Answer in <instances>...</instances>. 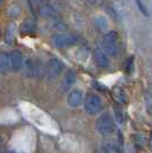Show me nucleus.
Segmentation results:
<instances>
[{
    "label": "nucleus",
    "instance_id": "0eeeda50",
    "mask_svg": "<svg viewBox=\"0 0 152 153\" xmlns=\"http://www.w3.org/2000/svg\"><path fill=\"white\" fill-rule=\"evenodd\" d=\"M9 56V70L17 72L23 68V55L19 51H13L8 54Z\"/></svg>",
    "mask_w": 152,
    "mask_h": 153
},
{
    "label": "nucleus",
    "instance_id": "a211bd4d",
    "mask_svg": "<svg viewBox=\"0 0 152 153\" xmlns=\"http://www.w3.org/2000/svg\"><path fill=\"white\" fill-rule=\"evenodd\" d=\"M88 2H90V4H95L96 2V0H87Z\"/></svg>",
    "mask_w": 152,
    "mask_h": 153
},
{
    "label": "nucleus",
    "instance_id": "dca6fc26",
    "mask_svg": "<svg viewBox=\"0 0 152 153\" xmlns=\"http://www.w3.org/2000/svg\"><path fill=\"white\" fill-rule=\"evenodd\" d=\"M23 27L25 29V32L31 31L32 29L34 27V23H33V21H32V19H28L26 22H24V24H23Z\"/></svg>",
    "mask_w": 152,
    "mask_h": 153
},
{
    "label": "nucleus",
    "instance_id": "9d476101",
    "mask_svg": "<svg viewBox=\"0 0 152 153\" xmlns=\"http://www.w3.org/2000/svg\"><path fill=\"white\" fill-rule=\"evenodd\" d=\"M77 80V74L75 71H68L63 76V79H62V89L65 90V91H69L71 89V87L75 85Z\"/></svg>",
    "mask_w": 152,
    "mask_h": 153
},
{
    "label": "nucleus",
    "instance_id": "f8f14e48",
    "mask_svg": "<svg viewBox=\"0 0 152 153\" xmlns=\"http://www.w3.org/2000/svg\"><path fill=\"white\" fill-rule=\"evenodd\" d=\"M102 151L103 153H121L120 147L114 142H105L102 145Z\"/></svg>",
    "mask_w": 152,
    "mask_h": 153
},
{
    "label": "nucleus",
    "instance_id": "6ab92c4d",
    "mask_svg": "<svg viewBox=\"0 0 152 153\" xmlns=\"http://www.w3.org/2000/svg\"><path fill=\"white\" fill-rule=\"evenodd\" d=\"M9 153H19V152H16V151H9Z\"/></svg>",
    "mask_w": 152,
    "mask_h": 153
},
{
    "label": "nucleus",
    "instance_id": "423d86ee",
    "mask_svg": "<svg viewBox=\"0 0 152 153\" xmlns=\"http://www.w3.org/2000/svg\"><path fill=\"white\" fill-rule=\"evenodd\" d=\"M103 108L101 98L95 94H89L85 100V110L90 115L97 114Z\"/></svg>",
    "mask_w": 152,
    "mask_h": 153
},
{
    "label": "nucleus",
    "instance_id": "7ed1b4c3",
    "mask_svg": "<svg viewBox=\"0 0 152 153\" xmlns=\"http://www.w3.org/2000/svg\"><path fill=\"white\" fill-rule=\"evenodd\" d=\"M23 66L25 70V74L31 78H39L45 73L42 63L36 58H28L25 63H23Z\"/></svg>",
    "mask_w": 152,
    "mask_h": 153
},
{
    "label": "nucleus",
    "instance_id": "ddd939ff",
    "mask_svg": "<svg viewBox=\"0 0 152 153\" xmlns=\"http://www.w3.org/2000/svg\"><path fill=\"white\" fill-rule=\"evenodd\" d=\"M9 70V56L5 51H0V72H7Z\"/></svg>",
    "mask_w": 152,
    "mask_h": 153
},
{
    "label": "nucleus",
    "instance_id": "6e6552de",
    "mask_svg": "<svg viewBox=\"0 0 152 153\" xmlns=\"http://www.w3.org/2000/svg\"><path fill=\"white\" fill-rule=\"evenodd\" d=\"M93 58L95 61V63L97 66L100 68H108L110 64V59H109L108 55L102 51V48H95L93 51Z\"/></svg>",
    "mask_w": 152,
    "mask_h": 153
},
{
    "label": "nucleus",
    "instance_id": "f257e3e1",
    "mask_svg": "<svg viewBox=\"0 0 152 153\" xmlns=\"http://www.w3.org/2000/svg\"><path fill=\"white\" fill-rule=\"evenodd\" d=\"M96 130L103 136H109V135L113 134L115 130V125H114L112 117L109 113L102 114L96 121Z\"/></svg>",
    "mask_w": 152,
    "mask_h": 153
},
{
    "label": "nucleus",
    "instance_id": "39448f33",
    "mask_svg": "<svg viewBox=\"0 0 152 153\" xmlns=\"http://www.w3.org/2000/svg\"><path fill=\"white\" fill-rule=\"evenodd\" d=\"M79 37L77 34H55L53 36V42L57 48H65L69 46H73L78 44Z\"/></svg>",
    "mask_w": 152,
    "mask_h": 153
},
{
    "label": "nucleus",
    "instance_id": "1a4fd4ad",
    "mask_svg": "<svg viewBox=\"0 0 152 153\" xmlns=\"http://www.w3.org/2000/svg\"><path fill=\"white\" fill-rule=\"evenodd\" d=\"M83 102V94L81 90H72L68 96V104L71 108H78Z\"/></svg>",
    "mask_w": 152,
    "mask_h": 153
},
{
    "label": "nucleus",
    "instance_id": "f03ea898",
    "mask_svg": "<svg viewBox=\"0 0 152 153\" xmlns=\"http://www.w3.org/2000/svg\"><path fill=\"white\" fill-rule=\"evenodd\" d=\"M62 70H63V62H61L58 58H51L46 65V71H45L46 79L48 81L56 80L57 78L61 76Z\"/></svg>",
    "mask_w": 152,
    "mask_h": 153
},
{
    "label": "nucleus",
    "instance_id": "20e7f679",
    "mask_svg": "<svg viewBox=\"0 0 152 153\" xmlns=\"http://www.w3.org/2000/svg\"><path fill=\"white\" fill-rule=\"evenodd\" d=\"M117 38L118 33L115 31H110L107 33L102 40V51L108 55L114 56L117 51Z\"/></svg>",
    "mask_w": 152,
    "mask_h": 153
},
{
    "label": "nucleus",
    "instance_id": "f3484780",
    "mask_svg": "<svg viewBox=\"0 0 152 153\" xmlns=\"http://www.w3.org/2000/svg\"><path fill=\"white\" fill-rule=\"evenodd\" d=\"M136 2H137V6L141 8V12L143 14H145V15H148V13H146V10H145V7H143L142 4H141V0H136Z\"/></svg>",
    "mask_w": 152,
    "mask_h": 153
},
{
    "label": "nucleus",
    "instance_id": "2eb2a0df",
    "mask_svg": "<svg viewBox=\"0 0 152 153\" xmlns=\"http://www.w3.org/2000/svg\"><path fill=\"white\" fill-rule=\"evenodd\" d=\"M133 63H134L133 57H128L126 61H125V69H126V71L128 73H130L132 70H133V66H134Z\"/></svg>",
    "mask_w": 152,
    "mask_h": 153
},
{
    "label": "nucleus",
    "instance_id": "aec40b11",
    "mask_svg": "<svg viewBox=\"0 0 152 153\" xmlns=\"http://www.w3.org/2000/svg\"><path fill=\"white\" fill-rule=\"evenodd\" d=\"M1 143H2V142H1V137H0V146H1Z\"/></svg>",
    "mask_w": 152,
    "mask_h": 153
},
{
    "label": "nucleus",
    "instance_id": "4468645a",
    "mask_svg": "<svg viewBox=\"0 0 152 153\" xmlns=\"http://www.w3.org/2000/svg\"><path fill=\"white\" fill-rule=\"evenodd\" d=\"M95 25L100 29V30H105L109 26L108 19L104 16H96L95 17Z\"/></svg>",
    "mask_w": 152,
    "mask_h": 153
},
{
    "label": "nucleus",
    "instance_id": "9b49d317",
    "mask_svg": "<svg viewBox=\"0 0 152 153\" xmlns=\"http://www.w3.org/2000/svg\"><path fill=\"white\" fill-rule=\"evenodd\" d=\"M112 96H113L114 101L117 103H120V104H126L127 101H128L126 93L121 88H114L113 91H112Z\"/></svg>",
    "mask_w": 152,
    "mask_h": 153
}]
</instances>
